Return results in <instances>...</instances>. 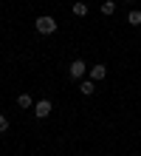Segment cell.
<instances>
[{
    "mask_svg": "<svg viewBox=\"0 0 141 156\" xmlns=\"http://www.w3.org/2000/svg\"><path fill=\"white\" fill-rule=\"evenodd\" d=\"M34 29L40 31V34H54L56 31V20L48 17V14H42V17H37V20H34Z\"/></svg>",
    "mask_w": 141,
    "mask_h": 156,
    "instance_id": "6da1fadb",
    "label": "cell"
},
{
    "mask_svg": "<svg viewBox=\"0 0 141 156\" xmlns=\"http://www.w3.org/2000/svg\"><path fill=\"white\" fill-rule=\"evenodd\" d=\"M85 74H88L85 60H73L71 66H68V77H71V80H85Z\"/></svg>",
    "mask_w": 141,
    "mask_h": 156,
    "instance_id": "7a4b0ae2",
    "label": "cell"
},
{
    "mask_svg": "<svg viewBox=\"0 0 141 156\" xmlns=\"http://www.w3.org/2000/svg\"><path fill=\"white\" fill-rule=\"evenodd\" d=\"M51 111H54L51 99H40V102L34 105V116H37V119H48V116H51Z\"/></svg>",
    "mask_w": 141,
    "mask_h": 156,
    "instance_id": "3957f363",
    "label": "cell"
},
{
    "mask_svg": "<svg viewBox=\"0 0 141 156\" xmlns=\"http://www.w3.org/2000/svg\"><path fill=\"white\" fill-rule=\"evenodd\" d=\"M88 74H90V80H93V82H102V80L107 77V66H102V62H96V66H93V68L88 71Z\"/></svg>",
    "mask_w": 141,
    "mask_h": 156,
    "instance_id": "277c9868",
    "label": "cell"
},
{
    "mask_svg": "<svg viewBox=\"0 0 141 156\" xmlns=\"http://www.w3.org/2000/svg\"><path fill=\"white\" fill-rule=\"evenodd\" d=\"M79 91L85 97H90V94H96V82L93 80H82V85H79Z\"/></svg>",
    "mask_w": 141,
    "mask_h": 156,
    "instance_id": "5b68a950",
    "label": "cell"
},
{
    "mask_svg": "<svg viewBox=\"0 0 141 156\" xmlns=\"http://www.w3.org/2000/svg\"><path fill=\"white\" fill-rule=\"evenodd\" d=\"M127 23L133 26V29H138V26H141V12H138V9H133V12L127 14Z\"/></svg>",
    "mask_w": 141,
    "mask_h": 156,
    "instance_id": "8992f818",
    "label": "cell"
},
{
    "mask_svg": "<svg viewBox=\"0 0 141 156\" xmlns=\"http://www.w3.org/2000/svg\"><path fill=\"white\" fill-rule=\"evenodd\" d=\"M102 14L113 17V14H116V3H113V0H105V3H102Z\"/></svg>",
    "mask_w": 141,
    "mask_h": 156,
    "instance_id": "52a82bcc",
    "label": "cell"
},
{
    "mask_svg": "<svg viewBox=\"0 0 141 156\" xmlns=\"http://www.w3.org/2000/svg\"><path fill=\"white\" fill-rule=\"evenodd\" d=\"M71 12L76 14V17H85V14H88V3H73V9H71Z\"/></svg>",
    "mask_w": 141,
    "mask_h": 156,
    "instance_id": "ba28073f",
    "label": "cell"
},
{
    "mask_svg": "<svg viewBox=\"0 0 141 156\" xmlns=\"http://www.w3.org/2000/svg\"><path fill=\"white\" fill-rule=\"evenodd\" d=\"M17 105H20V108H31V105H34V99L28 97V94H20V97H17Z\"/></svg>",
    "mask_w": 141,
    "mask_h": 156,
    "instance_id": "9c48e42d",
    "label": "cell"
},
{
    "mask_svg": "<svg viewBox=\"0 0 141 156\" xmlns=\"http://www.w3.org/2000/svg\"><path fill=\"white\" fill-rule=\"evenodd\" d=\"M8 131V119H6V114H0V133H6Z\"/></svg>",
    "mask_w": 141,
    "mask_h": 156,
    "instance_id": "30bf717a",
    "label": "cell"
},
{
    "mask_svg": "<svg viewBox=\"0 0 141 156\" xmlns=\"http://www.w3.org/2000/svg\"><path fill=\"white\" fill-rule=\"evenodd\" d=\"M124 3H130V0H124Z\"/></svg>",
    "mask_w": 141,
    "mask_h": 156,
    "instance_id": "8fae6325",
    "label": "cell"
}]
</instances>
